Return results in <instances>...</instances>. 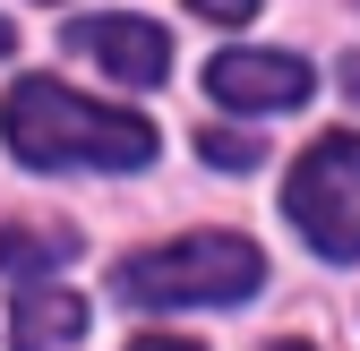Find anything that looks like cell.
Returning <instances> with one entry per match:
<instances>
[{
	"label": "cell",
	"instance_id": "obj_1",
	"mask_svg": "<svg viewBox=\"0 0 360 351\" xmlns=\"http://www.w3.org/2000/svg\"><path fill=\"white\" fill-rule=\"evenodd\" d=\"M0 138L26 171H146L155 163V120L120 103H86L60 77H18L0 103Z\"/></svg>",
	"mask_w": 360,
	"mask_h": 351
},
{
	"label": "cell",
	"instance_id": "obj_2",
	"mask_svg": "<svg viewBox=\"0 0 360 351\" xmlns=\"http://www.w3.org/2000/svg\"><path fill=\"white\" fill-rule=\"evenodd\" d=\"M266 283V257L240 232H189V240H163L138 249L112 266V291L138 300V309H206V300H249Z\"/></svg>",
	"mask_w": 360,
	"mask_h": 351
},
{
	"label": "cell",
	"instance_id": "obj_3",
	"mask_svg": "<svg viewBox=\"0 0 360 351\" xmlns=\"http://www.w3.org/2000/svg\"><path fill=\"white\" fill-rule=\"evenodd\" d=\"M283 214L300 223V240L318 249V257H360V138H352V128L318 138L292 163Z\"/></svg>",
	"mask_w": 360,
	"mask_h": 351
},
{
	"label": "cell",
	"instance_id": "obj_4",
	"mask_svg": "<svg viewBox=\"0 0 360 351\" xmlns=\"http://www.w3.org/2000/svg\"><path fill=\"white\" fill-rule=\"evenodd\" d=\"M206 95L232 112H300L309 103V60L300 52H214Z\"/></svg>",
	"mask_w": 360,
	"mask_h": 351
},
{
	"label": "cell",
	"instance_id": "obj_5",
	"mask_svg": "<svg viewBox=\"0 0 360 351\" xmlns=\"http://www.w3.org/2000/svg\"><path fill=\"white\" fill-rule=\"evenodd\" d=\"M60 43L86 52L95 69H112L120 86H163V77H172V34H163L155 18H77Z\"/></svg>",
	"mask_w": 360,
	"mask_h": 351
},
{
	"label": "cell",
	"instance_id": "obj_6",
	"mask_svg": "<svg viewBox=\"0 0 360 351\" xmlns=\"http://www.w3.org/2000/svg\"><path fill=\"white\" fill-rule=\"evenodd\" d=\"M77 334H86L77 291H18L9 300V351H69Z\"/></svg>",
	"mask_w": 360,
	"mask_h": 351
},
{
	"label": "cell",
	"instance_id": "obj_7",
	"mask_svg": "<svg viewBox=\"0 0 360 351\" xmlns=\"http://www.w3.org/2000/svg\"><path fill=\"white\" fill-rule=\"evenodd\" d=\"M77 257V232L69 223H0V266L9 274H52Z\"/></svg>",
	"mask_w": 360,
	"mask_h": 351
},
{
	"label": "cell",
	"instance_id": "obj_8",
	"mask_svg": "<svg viewBox=\"0 0 360 351\" xmlns=\"http://www.w3.org/2000/svg\"><path fill=\"white\" fill-rule=\"evenodd\" d=\"M198 163H214V171H257V163H266V146L249 138V128L206 120V128H198Z\"/></svg>",
	"mask_w": 360,
	"mask_h": 351
},
{
	"label": "cell",
	"instance_id": "obj_9",
	"mask_svg": "<svg viewBox=\"0 0 360 351\" xmlns=\"http://www.w3.org/2000/svg\"><path fill=\"white\" fill-rule=\"evenodd\" d=\"M198 18H214V26H249L257 18V0H189Z\"/></svg>",
	"mask_w": 360,
	"mask_h": 351
},
{
	"label": "cell",
	"instance_id": "obj_10",
	"mask_svg": "<svg viewBox=\"0 0 360 351\" xmlns=\"http://www.w3.org/2000/svg\"><path fill=\"white\" fill-rule=\"evenodd\" d=\"M129 351H198V343H180V334H138Z\"/></svg>",
	"mask_w": 360,
	"mask_h": 351
},
{
	"label": "cell",
	"instance_id": "obj_11",
	"mask_svg": "<svg viewBox=\"0 0 360 351\" xmlns=\"http://www.w3.org/2000/svg\"><path fill=\"white\" fill-rule=\"evenodd\" d=\"M9 52H18V26H9V18H0V60H9Z\"/></svg>",
	"mask_w": 360,
	"mask_h": 351
},
{
	"label": "cell",
	"instance_id": "obj_12",
	"mask_svg": "<svg viewBox=\"0 0 360 351\" xmlns=\"http://www.w3.org/2000/svg\"><path fill=\"white\" fill-rule=\"evenodd\" d=\"M343 95H360V60H343Z\"/></svg>",
	"mask_w": 360,
	"mask_h": 351
},
{
	"label": "cell",
	"instance_id": "obj_13",
	"mask_svg": "<svg viewBox=\"0 0 360 351\" xmlns=\"http://www.w3.org/2000/svg\"><path fill=\"white\" fill-rule=\"evenodd\" d=\"M275 351H309V343H275Z\"/></svg>",
	"mask_w": 360,
	"mask_h": 351
}]
</instances>
